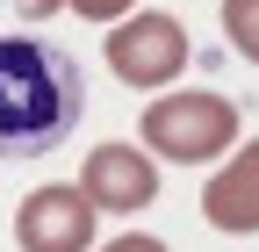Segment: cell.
I'll use <instances>...</instances> for the list:
<instances>
[{
	"instance_id": "6da1fadb",
	"label": "cell",
	"mask_w": 259,
	"mask_h": 252,
	"mask_svg": "<svg viewBox=\"0 0 259 252\" xmlns=\"http://www.w3.org/2000/svg\"><path fill=\"white\" fill-rule=\"evenodd\" d=\"M87 115V72L51 36H0V166L51 159Z\"/></svg>"
},
{
	"instance_id": "7a4b0ae2",
	"label": "cell",
	"mask_w": 259,
	"mask_h": 252,
	"mask_svg": "<svg viewBox=\"0 0 259 252\" xmlns=\"http://www.w3.org/2000/svg\"><path fill=\"white\" fill-rule=\"evenodd\" d=\"M238 101L223 94H202V87H166L158 101L144 108V151L166 166H209V159H231L238 151Z\"/></svg>"
},
{
	"instance_id": "3957f363",
	"label": "cell",
	"mask_w": 259,
	"mask_h": 252,
	"mask_svg": "<svg viewBox=\"0 0 259 252\" xmlns=\"http://www.w3.org/2000/svg\"><path fill=\"white\" fill-rule=\"evenodd\" d=\"M101 58L115 65V79L137 87V94H166V87L194 65V51H187V22H180V15H158V8L108 22Z\"/></svg>"
},
{
	"instance_id": "277c9868",
	"label": "cell",
	"mask_w": 259,
	"mask_h": 252,
	"mask_svg": "<svg viewBox=\"0 0 259 252\" xmlns=\"http://www.w3.org/2000/svg\"><path fill=\"white\" fill-rule=\"evenodd\" d=\"M72 187L87 195L94 216H101V209L108 216H137V209L158 202V159H151L144 144H94Z\"/></svg>"
},
{
	"instance_id": "5b68a950",
	"label": "cell",
	"mask_w": 259,
	"mask_h": 252,
	"mask_svg": "<svg viewBox=\"0 0 259 252\" xmlns=\"http://www.w3.org/2000/svg\"><path fill=\"white\" fill-rule=\"evenodd\" d=\"M15 245L22 252H87L94 245V209L72 180H51L36 187L22 209H15Z\"/></svg>"
},
{
	"instance_id": "8992f818",
	"label": "cell",
	"mask_w": 259,
	"mask_h": 252,
	"mask_svg": "<svg viewBox=\"0 0 259 252\" xmlns=\"http://www.w3.org/2000/svg\"><path fill=\"white\" fill-rule=\"evenodd\" d=\"M202 216H209V231H223V238H252L259 231V137L238 144L231 159L216 166V180L202 187Z\"/></svg>"
},
{
	"instance_id": "52a82bcc",
	"label": "cell",
	"mask_w": 259,
	"mask_h": 252,
	"mask_svg": "<svg viewBox=\"0 0 259 252\" xmlns=\"http://www.w3.org/2000/svg\"><path fill=\"white\" fill-rule=\"evenodd\" d=\"M223 36L245 65H259V0H223Z\"/></svg>"
},
{
	"instance_id": "ba28073f",
	"label": "cell",
	"mask_w": 259,
	"mask_h": 252,
	"mask_svg": "<svg viewBox=\"0 0 259 252\" xmlns=\"http://www.w3.org/2000/svg\"><path fill=\"white\" fill-rule=\"evenodd\" d=\"M65 8H72L79 22H122V15H130V0H65Z\"/></svg>"
},
{
	"instance_id": "9c48e42d",
	"label": "cell",
	"mask_w": 259,
	"mask_h": 252,
	"mask_svg": "<svg viewBox=\"0 0 259 252\" xmlns=\"http://www.w3.org/2000/svg\"><path fill=\"white\" fill-rule=\"evenodd\" d=\"M101 252H166V238H151V231H122V238H108Z\"/></svg>"
},
{
	"instance_id": "30bf717a",
	"label": "cell",
	"mask_w": 259,
	"mask_h": 252,
	"mask_svg": "<svg viewBox=\"0 0 259 252\" xmlns=\"http://www.w3.org/2000/svg\"><path fill=\"white\" fill-rule=\"evenodd\" d=\"M15 8H22L29 22H44V15H58V8H65V0H15Z\"/></svg>"
}]
</instances>
